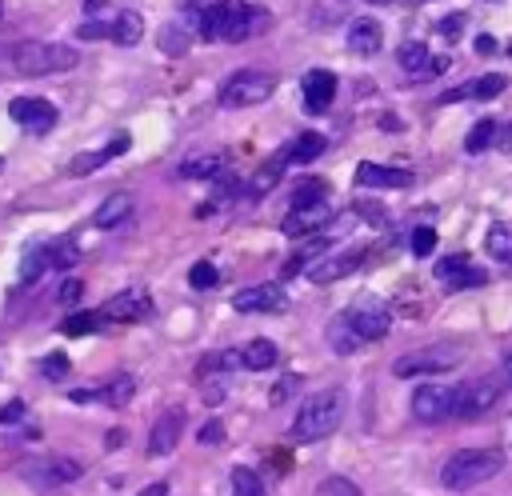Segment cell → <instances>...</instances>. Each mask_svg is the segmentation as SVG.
Returning a JSON list of instances; mask_svg holds the SVG:
<instances>
[{
  "instance_id": "6da1fadb",
  "label": "cell",
  "mask_w": 512,
  "mask_h": 496,
  "mask_svg": "<svg viewBox=\"0 0 512 496\" xmlns=\"http://www.w3.org/2000/svg\"><path fill=\"white\" fill-rule=\"evenodd\" d=\"M204 40H220V44H240L248 36H256L260 28H268V12L260 4L248 0H220L212 4L200 20H196Z\"/></svg>"
},
{
  "instance_id": "7a4b0ae2",
  "label": "cell",
  "mask_w": 512,
  "mask_h": 496,
  "mask_svg": "<svg viewBox=\"0 0 512 496\" xmlns=\"http://www.w3.org/2000/svg\"><path fill=\"white\" fill-rule=\"evenodd\" d=\"M76 64H80V52L68 44H56V40H20L0 56V68L16 72V76H52V72H68Z\"/></svg>"
},
{
  "instance_id": "3957f363",
  "label": "cell",
  "mask_w": 512,
  "mask_h": 496,
  "mask_svg": "<svg viewBox=\"0 0 512 496\" xmlns=\"http://www.w3.org/2000/svg\"><path fill=\"white\" fill-rule=\"evenodd\" d=\"M496 472H504V452L500 448H460L444 460L440 484L448 492H468V488L488 484Z\"/></svg>"
},
{
  "instance_id": "277c9868",
  "label": "cell",
  "mask_w": 512,
  "mask_h": 496,
  "mask_svg": "<svg viewBox=\"0 0 512 496\" xmlns=\"http://www.w3.org/2000/svg\"><path fill=\"white\" fill-rule=\"evenodd\" d=\"M344 392L340 388H324V392H312L300 408H296V420H292V440L300 444H312V440H324L340 428L344 420Z\"/></svg>"
},
{
  "instance_id": "5b68a950",
  "label": "cell",
  "mask_w": 512,
  "mask_h": 496,
  "mask_svg": "<svg viewBox=\"0 0 512 496\" xmlns=\"http://www.w3.org/2000/svg\"><path fill=\"white\" fill-rule=\"evenodd\" d=\"M272 92H276V76L268 68H240L224 80L220 104L224 108H252V104H264Z\"/></svg>"
},
{
  "instance_id": "8992f818",
  "label": "cell",
  "mask_w": 512,
  "mask_h": 496,
  "mask_svg": "<svg viewBox=\"0 0 512 496\" xmlns=\"http://www.w3.org/2000/svg\"><path fill=\"white\" fill-rule=\"evenodd\" d=\"M344 320L352 324V332H356L360 340H384L388 328H392V304L380 300V296H372V292H364V296H356V300L348 304Z\"/></svg>"
},
{
  "instance_id": "52a82bcc",
  "label": "cell",
  "mask_w": 512,
  "mask_h": 496,
  "mask_svg": "<svg viewBox=\"0 0 512 496\" xmlns=\"http://www.w3.org/2000/svg\"><path fill=\"white\" fill-rule=\"evenodd\" d=\"M140 36H144V20H140V12H132V8L116 12L112 20H88V24L76 28V40H116V44H124V48L140 44Z\"/></svg>"
},
{
  "instance_id": "ba28073f",
  "label": "cell",
  "mask_w": 512,
  "mask_h": 496,
  "mask_svg": "<svg viewBox=\"0 0 512 496\" xmlns=\"http://www.w3.org/2000/svg\"><path fill=\"white\" fill-rule=\"evenodd\" d=\"M84 464L72 460V456H36L20 468V476L32 484V488H64L72 480H80Z\"/></svg>"
},
{
  "instance_id": "9c48e42d",
  "label": "cell",
  "mask_w": 512,
  "mask_h": 496,
  "mask_svg": "<svg viewBox=\"0 0 512 496\" xmlns=\"http://www.w3.org/2000/svg\"><path fill=\"white\" fill-rule=\"evenodd\" d=\"M460 360V348L456 344H428V348H416L408 356H400L392 364L396 376H424V372H444Z\"/></svg>"
},
{
  "instance_id": "30bf717a",
  "label": "cell",
  "mask_w": 512,
  "mask_h": 496,
  "mask_svg": "<svg viewBox=\"0 0 512 496\" xmlns=\"http://www.w3.org/2000/svg\"><path fill=\"white\" fill-rule=\"evenodd\" d=\"M496 400H500V384H496L492 376L468 380V384H460L456 396H452V420H472V416L488 412Z\"/></svg>"
},
{
  "instance_id": "8fae6325",
  "label": "cell",
  "mask_w": 512,
  "mask_h": 496,
  "mask_svg": "<svg viewBox=\"0 0 512 496\" xmlns=\"http://www.w3.org/2000/svg\"><path fill=\"white\" fill-rule=\"evenodd\" d=\"M332 216H336V208H332L328 200L304 204V208H292V212L280 220V232H284L288 240H308V236H320V232L332 224Z\"/></svg>"
},
{
  "instance_id": "7c38bea8",
  "label": "cell",
  "mask_w": 512,
  "mask_h": 496,
  "mask_svg": "<svg viewBox=\"0 0 512 496\" xmlns=\"http://www.w3.org/2000/svg\"><path fill=\"white\" fill-rule=\"evenodd\" d=\"M432 272H436V280H440L448 292H464V288H484V284H488V272H484L480 264H472V256H460V252L444 256Z\"/></svg>"
},
{
  "instance_id": "4fadbf2b",
  "label": "cell",
  "mask_w": 512,
  "mask_h": 496,
  "mask_svg": "<svg viewBox=\"0 0 512 496\" xmlns=\"http://www.w3.org/2000/svg\"><path fill=\"white\" fill-rule=\"evenodd\" d=\"M452 396H456V388H448V384H420L416 392H412V416L420 420V424H440V420H452Z\"/></svg>"
},
{
  "instance_id": "5bb4252c",
  "label": "cell",
  "mask_w": 512,
  "mask_h": 496,
  "mask_svg": "<svg viewBox=\"0 0 512 496\" xmlns=\"http://www.w3.org/2000/svg\"><path fill=\"white\" fill-rule=\"evenodd\" d=\"M232 308L244 312V316H272V312H284L288 308V296H284L280 284L268 280V284H252V288L236 292L232 296Z\"/></svg>"
},
{
  "instance_id": "9a60e30c",
  "label": "cell",
  "mask_w": 512,
  "mask_h": 496,
  "mask_svg": "<svg viewBox=\"0 0 512 496\" xmlns=\"http://www.w3.org/2000/svg\"><path fill=\"white\" fill-rule=\"evenodd\" d=\"M8 116H12L28 136H44V132L56 124V108H52L48 100H40V96H16V100L8 104Z\"/></svg>"
},
{
  "instance_id": "2e32d148",
  "label": "cell",
  "mask_w": 512,
  "mask_h": 496,
  "mask_svg": "<svg viewBox=\"0 0 512 496\" xmlns=\"http://www.w3.org/2000/svg\"><path fill=\"white\" fill-rule=\"evenodd\" d=\"M96 312L104 316V324H136L152 312V300H148V292L128 288V292H116L112 300H104Z\"/></svg>"
},
{
  "instance_id": "e0dca14e",
  "label": "cell",
  "mask_w": 512,
  "mask_h": 496,
  "mask_svg": "<svg viewBox=\"0 0 512 496\" xmlns=\"http://www.w3.org/2000/svg\"><path fill=\"white\" fill-rule=\"evenodd\" d=\"M360 260H368V248H348V252L320 256V260L308 268V280H312V284H336V280L352 276V272L360 268Z\"/></svg>"
},
{
  "instance_id": "ac0fdd59",
  "label": "cell",
  "mask_w": 512,
  "mask_h": 496,
  "mask_svg": "<svg viewBox=\"0 0 512 496\" xmlns=\"http://www.w3.org/2000/svg\"><path fill=\"white\" fill-rule=\"evenodd\" d=\"M332 96H336V76H332L328 68H312V72H304V84H300L304 112L324 116V112H328V104H332Z\"/></svg>"
},
{
  "instance_id": "d6986e66",
  "label": "cell",
  "mask_w": 512,
  "mask_h": 496,
  "mask_svg": "<svg viewBox=\"0 0 512 496\" xmlns=\"http://www.w3.org/2000/svg\"><path fill=\"white\" fill-rule=\"evenodd\" d=\"M356 188H408L416 176L408 172V168H396V164H372V160H364V164H356Z\"/></svg>"
},
{
  "instance_id": "ffe728a7",
  "label": "cell",
  "mask_w": 512,
  "mask_h": 496,
  "mask_svg": "<svg viewBox=\"0 0 512 496\" xmlns=\"http://www.w3.org/2000/svg\"><path fill=\"white\" fill-rule=\"evenodd\" d=\"M180 432H184V412H180V408L160 412L156 424L148 428V452H152V456H168V452L180 444Z\"/></svg>"
},
{
  "instance_id": "44dd1931",
  "label": "cell",
  "mask_w": 512,
  "mask_h": 496,
  "mask_svg": "<svg viewBox=\"0 0 512 496\" xmlns=\"http://www.w3.org/2000/svg\"><path fill=\"white\" fill-rule=\"evenodd\" d=\"M348 48L356 56H376L384 48V24L376 16H356L348 24Z\"/></svg>"
},
{
  "instance_id": "7402d4cb",
  "label": "cell",
  "mask_w": 512,
  "mask_h": 496,
  "mask_svg": "<svg viewBox=\"0 0 512 496\" xmlns=\"http://www.w3.org/2000/svg\"><path fill=\"white\" fill-rule=\"evenodd\" d=\"M128 212H132V196H128V192H112V196H104L100 208L92 212V224H96V228H116V224L128 220Z\"/></svg>"
},
{
  "instance_id": "603a6c76",
  "label": "cell",
  "mask_w": 512,
  "mask_h": 496,
  "mask_svg": "<svg viewBox=\"0 0 512 496\" xmlns=\"http://www.w3.org/2000/svg\"><path fill=\"white\" fill-rule=\"evenodd\" d=\"M44 248H48V268H56V272H68L72 264H80V240H76L72 232L48 240Z\"/></svg>"
},
{
  "instance_id": "cb8c5ba5",
  "label": "cell",
  "mask_w": 512,
  "mask_h": 496,
  "mask_svg": "<svg viewBox=\"0 0 512 496\" xmlns=\"http://www.w3.org/2000/svg\"><path fill=\"white\" fill-rule=\"evenodd\" d=\"M428 60H432V52H428L424 40H408V44H400V52H396V68L408 72V80H416V76L428 68Z\"/></svg>"
},
{
  "instance_id": "d4e9b609",
  "label": "cell",
  "mask_w": 512,
  "mask_h": 496,
  "mask_svg": "<svg viewBox=\"0 0 512 496\" xmlns=\"http://www.w3.org/2000/svg\"><path fill=\"white\" fill-rule=\"evenodd\" d=\"M316 256H328V232H320V236H308V240H304V248H296V252L288 256V264H284V276H296L304 264L312 268V264H316Z\"/></svg>"
},
{
  "instance_id": "484cf974",
  "label": "cell",
  "mask_w": 512,
  "mask_h": 496,
  "mask_svg": "<svg viewBox=\"0 0 512 496\" xmlns=\"http://www.w3.org/2000/svg\"><path fill=\"white\" fill-rule=\"evenodd\" d=\"M224 172V152H208V156H188L180 164V176L188 180H216Z\"/></svg>"
},
{
  "instance_id": "4316f807",
  "label": "cell",
  "mask_w": 512,
  "mask_h": 496,
  "mask_svg": "<svg viewBox=\"0 0 512 496\" xmlns=\"http://www.w3.org/2000/svg\"><path fill=\"white\" fill-rule=\"evenodd\" d=\"M240 356H244V368H252V372H264V368H276V360H280V352H276V344H272V340H264V336H256V340H248Z\"/></svg>"
},
{
  "instance_id": "83f0119b",
  "label": "cell",
  "mask_w": 512,
  "mask_h": 496,
  "mask_svg": "<svg viewBox=\"0 0 512 496\" xmlns=\"http://www.w3.org/2000/svg\"><path fill=\"white\" fill-rule=\"evenodd\" d=\"M484 248H488V256H492L496 264H512V224L496 220V224L488 228V236H484Z\"/></svg>"
},
{
  "instance_id": "f1b7e54d",
  "label": "cell",
  "mask_w": 512,
  "mask_h": 496,
  "mask_svg": "<svg viewBox=\"0 0 512 496\" xmlns=\"http://www.w3.org/2000/svg\"><path fill=\"white\" fill-rule=\"evenodd\" d=\"M324 336H328V348H336L340 356H352V352H356V348L364 344V340H360V336L352 332V324L344 320V312H340V316H336V320L328 324V332H324Z\"/></svg>"
},
{
  "instance_id": "f546056e",
  "label": "cell",
  "mask_w": 512,
  "mask_h": 496,
  "mask_svg": "<svg viewBox=\"0 0 512 496\" xmlns=\"http://www.w3.org/2000/svg\"><path fill=\"white\" fill-rule=\"evenodd\" d=\"M44 268H48V248H44V244H28V248H24V260H20V284H24V288L36 284V280L44 276Z\"/></svg>"
},
{
  "instance_id": "4dcf8cb0",
  "label": "cell",
  "mask_w": 512,
  "mask_h": 496,
  "mask_svg": "<svg viewBox=\"0 0 512 496\" xmlns=\"http://www.w3.org/2000/svg\"><path fill=\"white\" fill-rule=\"evenodd\" d=\"M320 152H324V136H320V132H300V136L288 144L292 164H312Z\"/></svg>"
},
{
  "instance_id": "1f68e13d",
  "label": "cell",
  "mask_w": 512,
  "mask_h": 496,
  "mask_svg": "<svg viewBox=\"0 0 512 496\" xmlns=\"http://www.w3.org/2000/svg\"><path fill=\"white\" fill-rule=\"evenodd\" d=\"M192 48V32L184 24H164L160 28V52L164 56H184Z\"/></svg>"
},
{
  "instance_id": "d6a6232c",
  "label": "cell",
  "mask_w": 512,
  "mask_h": 496,
  "mask_svg": "<svg viewBox=\"0 0 512 496\" xmlns=\"http://www.w3.org/2000/svg\"><path fill=\"white\" fill-rule=\"evenodd\" d=\"M100 328H108L100 312H72V316H64V324H60L64 336H92V332H100Z\"/></svg>"
},
{
  "instance_id": "836d02e7",
  "label": "cell",
  "mask_w": 512,
  "mask_h": 496,
  "mask_svg": "<svg viewBox=\"0 0 512 496\" xmlns=\"http://www.w3.org/2000/svg\"><path fill=\"white\" fill-rule=\"evenodd\" d=\"M492 144H496V120H476L472 132H468V140H464V152L480 156V152H488Z\"/></svg>"
},
{
  "instance_id": "e575fe53",
  "label": "cell",
  "mask_w": 512,
  "mask_h": 496,
  "mask_svg": "<svg viewBox=\"0 0 512 496\" xmlns=\"http://www.w3.org/2000/svg\"><path fill=\"white\" fill-rule=\"evenodd\" d=\"M284 164H292V156H288V144L268 160V164H260V172H256V180H252V192H264L268 184H276L280 180V172H284Z\"/></svg>"
},
{
  "instance_id": "d590c367",
  "label": "cell",
  "mask_w": 512,
  "mask_h": 496,
  "mask_svg": "<svg viewBox=\"0 0 512 496\" xmlns=\"http://www.w3.org/2000/svg\"><path fill=\"white\" fill-rule=\"evenodd\" d=\"M132 392H136V380H132V376H116L112 384H104V388H100V396H96V400H104L108 408H124V404L132 400Z\"/></svg>"
},
{
  "instance_id": "8d00e7d4",
  "label": "cell",
  "mask_w": 512,
  "mask_h": 496,
  "mask_svg": "<svg viewBox=\"0 0 512 496\" xmlns=\"http://www.w3.org/2000/svg\"><path fill=\"white\" fill-rule=\"evenodd\" d=\"M232 496H268V488H264V480L252 468L236 464L232 468Z\"/></svg>"
},
{
  "instance_id": "74e56055",
  "label": "cell",
  "mask_w": 512,
  "mask_h": 496,
  "mask_svg": "<svg viewBox=\"0 0 512 496\" xmlns=\"http://www.w3.org/2000/svg\"><path fill=\"white\" fill-rule=\"evenodd\" d=\"M188 284H192L196 292H208V288H216V284H220V272H216V264H212V260H200V264H192V268H188Z\"/></svg>"
},
{
  "instance_id": "f35d334b",
  "label": "cell",
  "mask_w": 512,
  "mask_h": 496,
  "mask_svg": "<svg viewBox=\"0 0 512 496\" xmlns=\"http://www.w3.org/2000/svg\"><path fill=\"white\" fill-rule=\"evenodd\" d=\"M324 192H328V184H324V180H304V184H296V188H292V208L320 204V200H324Z\"/></svg>"
},
{
  "instance_id": "ab89813d",
  "label": "cell",
  "mask_w": 512,
  "mask_h": 496,
  "mask_svg": "<svg viewBox=\"0 0 512 496\" xmlns=\"http://www.w3.org/2000/svg\"><path fill=\"white\" fill-rule=\"evenodd\" d=\"M468 84H472V96H476V100H492V96L504 92V76H500V72H484L480 80H468Z\"/></svg>"
},
{
  "instance_id": "60d3db41",
  "label": "cell",
  "mask_w": 512,
  "mask_h": 496,
  "mask_svg": "<svg viewBox=\"0 0 512 496\" xmlns=\"http://www.w3.org/2000/svg\"><path fill=\"white\" fill-rule=\"evenodd\" d=\"M104 160H108V152H104V148H100V152H80V156H72V160H68V176H88V172H96Z\"/></svg>"
},
{
  "instance_id": "b9f144b4",
  "label": "cell",
  "mask_w": 512,
  "mask_h": 496,
  "mask_svg": "<svg viewBox=\"0 0 512 496\" xmlns=\"http://www.w3.org/2000/svg\"><path fill=\"white\" fill-rule=\"evenodd\" d=\"M316 496H364V492L348 476H324L320 488H316Z\"/></svg>"
},
{
  "instance_id": "7bdbcfd3",
  "label": "cell",
  "mask_w": 512,
  "mask_h": 496,
  "mask_svg": "<svg viewBox=\"0 0 512 496\" xmlns=\"http://www.w3.org/2000/svg\"><path fill=\"white\" fill-rule=\"evenodd\" d=\"M408 248H412V256H432V248H436V232L428 228V224H420V228H412V240H408Z\"/></svg>"
},
{
  "instance_id": "ee69618b",
  "label": "cell",
  "mask_w": 512,
  "mask_h": 496,
  "mask_svg": "<svg viewBox=\"0 0 512 496\" xmlns=\"http://www.w3.org/2000/svg\"><path fill=\"white\" fill-rule=\"evenodd\" d=\"M40 372H44L48 380H64V376H68V356H64V352H52V356H44Z\"/></svg>"
},
{
  "instance_id": "f6af8a7d",
  "label": "cell",
  "mask_w": 512,
  "mask_h": 496,
  "mask_svg": "<svg viewBox=\"0 0 512 496\" xmlns=\"http://www.w3.org/2000/svg\"><path fill=\"white\" fill-rule=\"evenodd\" d=\"M80 296H84V284H80L76 276H68V280L60 284V292H56L60 304H80Z\"/></svg>"
},
{
  "instance_id": "bcb514c9",
  "label": "cell",
  "mask_w": 512,
  "mask_h": 496,
  "mask_svg": "<svg viewBox=\"0 0 512 496\" xmlns=\"http://www.w3.org/2000/svg\"><path fill=\"white\" fill-rule=\"evenodd\" d=\"M292 388H296V376H284V380H280V384L268 392V404H284V400L292 396Z\"/></svg>"
},
{
  "instance_id": "7dc6e473",
  "label": "cell",
  "mask_w": 512,
  "mask_h": 496,
  "mask_svg": "<svg viewBox=\"0 0 512 496\" xmlns=\"http://www.w3.org/2000/svg\"><path fill=\"white\" fill-rule=\"evenodd\" d=\"M436 28H440V36H460V28H464V12H452V16H444Z\"/></svg>"
},
{
  "instance_id": "c3c4849f",
  "label": "cell",
  "mask_w": 512,
  "mask_h": 496,
  "mask_svg": "<svg viewBox=\"0 0 512 496\" xmlns=\"http://www.w3.org/2000/svg\"><path fill=\"white\" fill-rule=\"evenodd\" d=\"M444 68H448V56H432V60H428V68H424V72H420L412 84H420V80H432V76H440Z\"/></svg>"
},
{
  "instance_id": "681fc988",
  "label": "cell",
  "mask_w": 512,
  "mask_h": 496,
  "mask_svg": "<svg viewBox=\"0 0 512 496\" xmlns=\"http://www.w3.org/2000/svg\"><path fill=\"white\" fill-rule=\"evenodd\" d=\"M212 4H220V0H184V16H188V20H200Z\"/></svg>"
},
{
  "instance_id": "f907efd6",
  "label": "cell",
  "mask_w": 512,
  "mask_h": 496,
  "mask_svg": "<svg viewBox=\"0 0 512 496\" xmlns=\"http://www.w3.org/2000/svg\"><path fill=\"white\" fill-rule=\"evenodd\" d=\"M128 144H132V140H128V132H116V140H108V144H104L108 160H112V156H124V152H128Z\"/></svg>"
},
{
  "instance_id": "816d5d0a",
  "label": "cell",
  "mask_w": 512,
  "mask_h": 496,
  "mask_svg": "<svg viewBox=\"0 0 512 496\" xmlns=\"http://www.w3.org/2000/svg\"><path fill=\"white\" fill-rule=\"evenodd\" d=\"M24 416V400H8L4 408H0V424H12V420H20Z\"/></svg>"
},
{
  "instance_id": "f5cc1de1",
  "label": "cell",
  "mask_w": 512,
  "mask_h": 496,
  "mask_svg": "<svg viewBox=\"0 0 512 496\" xmlns=\"http://www.w3.org/2000/svg\"><path fill=\"white\" fill-rule=\"evenodd\" d=\"M224 440V432H220V420H208L204 428H200V444H220Z\"/></svg>"
},
{
  "instance_id": "db71d44e",
  "label": "cell",
  "mask_w": 512,
  "mask_h": 496,
  "mask_svg": "<svg viewBox=\"0 0 512 496\" xmlns=\"http://www.w3.org/2000/svg\"><path fill=\"white\" fill-rule=\"evenodd\" d=\"M476 52H480V56H492V52H496V40H492L488 32H484V36H476Z\"/></svg>"
},
{
  "instance_id": "11a10c76",
  "label": "cell",
  "mask_w": 512,
  "mask_h": 496,
  "mask_svg": "<svg viewBox=\"0 0 512 496\" xmlns=\"http://www.w3.org/2000/svg\"><path fill=\"white\" fill-rule=\"evenodd\" d=\"M496 144H500V148H512V124L496 128Z\"/></svg>"
},
{
  "instance_id": "9f6ffc18",
  "label": "cell",
  "mask_w": 512,
  "mask_h": 496,
  "mask_svg": "<svg viewBox=\"0 0 512 496\" xmlns=\"http://www.w3.org/2000/svg\"><path fill=\"white\" fill-rule=\"evenodd\" d=\"M104 4H108V0H84V12H88V16H100Z\"/></svg>"
},
{
  "instance_id": "6f0895ef",
  "label": "cell",
  "mask_w": 512,
  "mask_h": 496,
  "mask_svg": "<svg viewBox=\"0 0 512 496\" xmlns=\"http://www.w3.org/2000/svg\"><path fill=\"white\" fill-rule=\"evenodd\" d=\"M140 496H168V484H152V488H144Z\"/></svg>"
},
{
  "instance_id": "680465c9",
  "label": "cell",
  "mask_w": 512,
  "mask_h": 496,
  "mask_svg": "<svg viewBox=\"0 0 512 496\" xmlns=\"http://www.w3.org/2000/svg\"><path fill=\"white\" fill-rule=\"evenodd\" d=\"M368 4H392V0H368Z\"/></svg>"
},
{
  "instance_id": "91938a15",
  "label": "cell",
  "mask_w": 512,
  "mask_h": 496,
  "mask_svg": "<svg viewBox=\"0 0 512 496\" xmlns=\"http://www.w3.org/2000/svg\"><path fill=\"white\" fill-rule=\"evenodd\" d=\"M508 376H512V360H508Z\"/></svg>"
},
{
  "instance_id": "94428289",
  "label": "cell",
  "mask_w": 512,
  "mask_h": 496,
  "mask_svg": "<svg viewBox=\"0 0 512 496\" xmlns=\"http://www.w3.org/2000/svg\"><path fill=\"white\" fill-rule=\"evenodd\" d=\"M0 16H4V4H0Z\"/></svg>"
},
{
  "instance_id": "6125c7cd",
  "label": "cell",
  "mask_w": 512,
  "mask_h": 496,
  "mask_svg": "<svg viewBox=\"0 0 512 496\" xmlns=\"http://www.w3.org/2000/svg\"><path fill=\"white\" fill-rule=\"evenodd\" d=\"M508 56H512V44H508Z\"/></svg>"
},
{
  "instance_id": "be15d7a7",
  "label": "cell",
  "mask_w": 512,
  "mask_h": 496,
  "mask_svg": "<svg viewBox=\"0 0 512 496\" xmlns=\"http://www.w3.org/2000/svg\"><path fill=\"white\" fill-rule=\"evenodd\" d=\"M0 168H4V160H0Z\"/></svg>"
}]
</instances>
